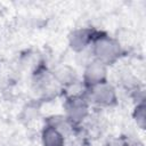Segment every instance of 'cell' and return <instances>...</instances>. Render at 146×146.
<instances>
[{
	"label": "cell",
	"mask_w": 146,
	"mask_h": 146,
	"mask_svg": "<svg viewBox=\"0 0 146 146\" xmlns=\"http://www.w3.org/2000/svg\"><path fill=\"white\" fill-rule=\"evenodd\" d=\"M104 65L105 64H103L98 60L90 63V65L86 70V80L88 81V83L94 86V84L103 82V80L106 75V70H105Z\"/></svg>",
	"instance_id": "cell-3"
},
{
	"label": "cell",
	"mask_w": 146,
	"mask_h": 146,
	"mask_svg": "<svg viewBox=\"0 0 146 146\" xmlns=\"http://www.w3.org/2000/svg\"><path fill=\"white\" fill-rule=\"evenodd\" d=\"M86 111H87V107L81 99H73V102L68 106V113L71 117L74 120L82 119L86 114Z\"/></svg>",
	"instance_id": "cell-5"
},
{
	"label": "cell",
	"mask_w": 146,
	"mask_h": 146,
	"mask_svg": "<svg viewBox=\"0 0 146 146\" xmlns=\"http://www.w3.org/2000/svg\"><path fill=\"white\" fill-rule=\"evenodd\" d=\"M63 136L56 127H49L43 132L44 146H63Z\"/></svg>",
	"instance_id": "cell-4"
},
{
	"label": "cell",
	"mask_w": 146,
	"mask_h": 146,
	"mask_svg": "<svg viewBox=\"0 0 146 146\" xmlns=\"http://www.w3.org/2000/svg\"><path fill=\"white\" fill-rule=\"evenodd\" d=\"M94 52L98 62L103 64H108L115 60L120 55V46L114 40L102 36L96 40L94 44Z\"/></svg>",
	"instance_id": "cell-1"
},
{
	"label": "cell",
	"mask_w": 146,
	"mask_h": 146,
	"mask_svg": "<svg viewBox=\"0 0 146 146\" xmlns=\"http://www.w3.org/2000/svg\"><path fill=\"white\" fill-rule=\"evenodd\" d=\"M91 98L94 99V102H96L98 104L108 105L112 102H114L115 94L111 86L106 84L105 82H100V83L92 86Z\"/></svg>",
	"instance_id": "cell-2"
},
{
	"label": "cell",
	"mask_w": 146,
	"mask_h": 146,
	"mask_svg": "<svg viewBox=\"0 0 146 146\" xmlns=\"http://www.w3.org/2000/svg\"><path fill=\"white\" fill-rule=\"evenodd\" d=\"M89 34H88V31L86 30H82V31H76L73 36H72V41H71V44L73 48L75 49H81L83 48L88 41H89Z\"/></svg>",
	"instance_id": "cell-6"
}]
</instances>
